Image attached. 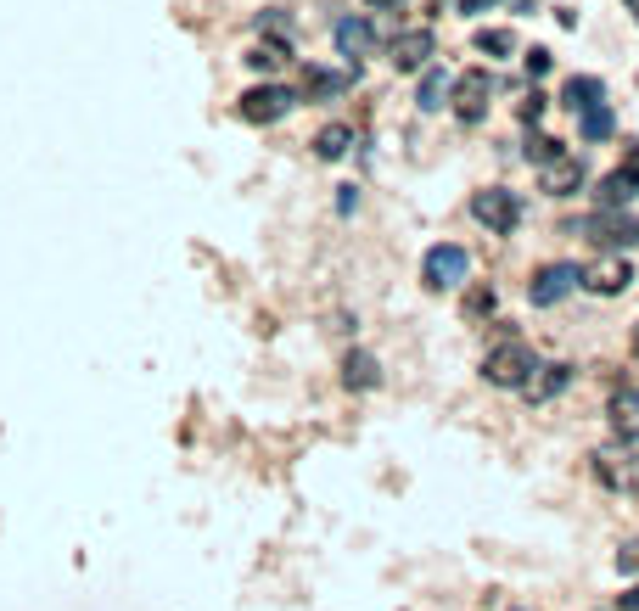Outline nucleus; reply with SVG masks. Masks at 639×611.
<instances>
[{
  "mask_svg": "<svg viewBox=\"0 0 639 611\" xmlns=\"http://www.w3.org/2000/svg\"><path fill=\"white\" fill-rule=\"evenodd\" d=\"M471 45H477V57H494V62L516 57V34L511 29H477V34H471Z\"/></svg>",
  "mask_w": 639,
  "mask_h": 611,
  "instance_id": "obj_22",
  "label": "nucleus"
},
{
  "mask_svg": "<svg viewBox=\"0 0 639 611\" xmlns=\"http://www.w3.org/2000/svg\"><path fill=\"white\" fill-rule=\"evenodd\" d=\"M494 314V286H471L466 292V320H488Z\"/></svg>",
  "mask_w": 639,
  "mask_h": 611,
  "instance_id": "obj_24",
  "label": "nucleus"
},
{
  "mask_svg": "<svg viewBox=\"0 0 639 611\" xmlns=\"http://www.w3.org/2000/svg\"><path fill=\"white\" fill-rule=\"evenodd\" d=\"M606 421H611V438H617V443H634L639 438V382H628V376L611 382Z\"/></svg>",
  "mask_w": 639,
  "mask_h": 611,
  "instance_id": "obj_9",
  "label": "nucleus"
},
{
  "mask_svg": "<svg viewBox=\"0 0 639 611\" xmlns=\"http://www.w3.org/2000/svg\"><path fill=\"white\" fill-rule=\"evenodd\" d=\"M572 387V365L567 359H539V370H533V382L522 387L527 404H550V398H561Z\"/></svg>",
  "mask_w": 639,
  "mask_h": 611,
  "instance_id": "obj_13",
  "label": "nucleus"
},
{
  "mask_svg": "<svg viewBox=\"0 0 639 611\" xmlns=\"http://www.w3.org/2000/svg\"><path fill=\"white\" fill-rule=\"evenodd\" d=\"M539 118H544V96H539V90H533V96L522 101V124L533 129V124H539Z\"/></svg>",
  "mask_w": 639,
  "mask_h": 611,
  "instance_id": "obj_29",
  "label": "nucleus"
},
{
  "mask_svg": "<svg viewBox=\"0 0 639 611\" xmlns=\"http://www.w3.org/2000/svg\"><path fill=\"white\" fill-rule=\"evenodd\" d=\"M533 370H539V354H533L522 337H511V342H494V348H488L483 382H488V387H511V393H522V387L533 382Z\"/></svg>",
  "mask_w": 639,
  "mask_h": 611,
  "instance_id": "obj_1",
  "label": "nucleus"
},
{
  "mask_svg": "<svg viewBox=\"0 0 639 611\" xmlns=\"http://www.w3.org/2000/svg\"><path fill=\"white\" fill-rule=\"evenodd\" d=\"M600 101H606V85H600L595 73H572L567 85H561V96H555V107H561V113H589V107H600Z\"/></svg>",
  "mask_w": 639,
  "mask_h": 611,
  "instance_id": "obj_14",
  "label": "nucleus"
},
{
  "mask_svg": "<svg viewBox=\"0 0 639 611\" xmlns=\"http://www.w3.org/2000/svg\"><path fill=\"white\" fill-rule=\"evenodd\" d=\"M617 606H623V611H639V583L628 589V595H617Z\"/></svg>",
  "mask_w": 639,
  "mask_h": 611,
  "instance_id": "obj_33",
  "label": "nucleus"
},
{
  "mask_svg": "<svg viewBox=\"0 0 639 611\" xmlns=\"http://www.w3.org/2000/svg\"><path fill=\"white\" fill-rule=\"evenodd\" d=\"M628 281H634V264L623 253H600L595 264H583V292H595V298H623Z\"/></svg>",
  "mask_w": 639,
  "mask_h": 611,
  "instance_id": "obj_7",
  "label": "nucleus"
},
{
  "mask_svg": "<svg viewBox=\"0 0 639 611\" xmlns=\"http://www.w3.org/2000/svg\"><path fill=\"white\" fill-rule=\"evenodd\" d=\"M449 90H455V79H449V73H443L438 62H432V68L421 73V90H415V107H421V113H438L443 101H449Z\"/></svg>",
  "mask_w": 639,
  "mask_h": 611,
  "instance_id": "obj_18",
  "label": "nucleus"
},
{
  "mask_svg": "<svg viewBox=\"0 0 639 611\" xmlns=\"http://www.w3.org/2000/svg\"><path fill=\"white\" fill-rule=\"evenodd\" d=\"M595 477L606 488H623L628 483V466H617V455H595Z\"/></svg>",
  "mask_w": 639,
  "mask_h": 611,
  "instance_id": "obj_25",
  "label": "nucleus"
},
{
  "mask_svg": "<svg viewBox=\"0 0 639 611\" xmlns=\"http://www.w3.org/2000/svg\"><path fill=\"white\" fill-rule=\"evenodd\" d=\"M348 146H354V129H348V124H326L320 135H314V157H326V163L348 157Z\"/></svg>",
  "mask_w": 639,
  "mask_h": 611,
  "instance_id": "obj_21",
  "label": "nucleus"
},
{
  "mask_svg": "<svg viewBox=\"0 0 639 611\" xmlns=\"http://www.w3.org/2000/svg\"><path fill=\"white\" fill-rule=\"evenodd\" d=\"M337 208H342V214H354V208H359V191H354V185H342V197H337Z\"/></svg>",
  "mask_w": 639,
  "mask_h": 611,
  "instance_id": "obj_30",
  "label": "nucleus"
},
{
  "mask_svg": "<svg viewBox=\"0 0 639 611\" xmlns=\"http://www.w3.org/2000/svg\"><path fill=\"white\" fill-rule=\"evenodd\" d=\"M634 197H639V152H628L611 174H600L595 208H606V214H628V202H634Z\"/></svg>",
  "mask_w": 639,
  "mask_h": 611,
  "instance_id": "obj_6",
  "label": "nucleus"
},
{
  "mask_svg": "<svg viewBox=\"0 0 639 611\" xmlns=\"http://www.w3.org/2000/svg\"><path fill=\"white\" fill-rule=\"evenodd\" d=\"M432 51H438L432 29H404L393 45H387V57H393L398 73H426V68H432Z\"/></svg>",
  "mask_w": 639,
  "mask_h": 611,
  "instance_id": "obj_11",
  "label": "nucleus"
},
{
  "mask_svg": "<svg viewBox=\"0 0 639 611\" xmlns=\"http://www.w3.org/2000/svg\"><path fill=\"white\" fill-rule=\"evenodd\" d=\"M331 40H337V51L359 68V62H365L370 51H376V23H370V17H359V12H354V17H337Z\"/></svg>",
  "mask_w": 639,
  "mask_h": 611,
  "instance_id": "obj_12",
  "label": "nucleus"
},
{
  "mask_svg": "<svg viewBox=\"0 0 639 611\" xmlns=\"http://www.w3.org/2000/svg\"><path fill=\"white\" fill-rule=\"evenodd\" d=\"M522 152H527V163H539V169H550V163H561V157H567V152H561V141H555V135H539V129H527V146H522Z\"/></svg>",
  "mask_w": 639,
  "mask_h": 611,
  "instance_id": "obj_23",
  "label": "nucleus"
},
{
  "mask_svg": "<svg viewBox=\"0 0 639 611\" xmlns=\"http://www.w3.org/2000/svg\"><path fill=\"white\" fill-rule=\"evenodd\" d=\"M572 230H578V236H589L600 253H623V247H639V219H634V214H606V208H595V214L578 219Z\"/></svg>",
  "mask_w": 639,
  "mask_h": 611,
  "instance_id": "obj_5",
  "label": "nucleus"
},
{
  "mask_svg": "<svg viewBox=\"0 0 639 611\" xmlns=\"http://www.w3.org/2000/svg\"><path fill=\"white\" fill-rule=\"evenodd\" d=\"M544 73H550V51L533 45V51H527V79H544Z\"/></svg>",
  "mask_w": 639,
  "mask_h": 611,
  "instance_id": "obj_28",
  "label": "nucleus"
},
{
  "mask_svg": "<svg viewBox=\"0 0 639 611\" xmlns=\"http://www.w3.org/2000/svg\"><path fill=\"white\" fill-rule=\"evenodd\" d=\"M634 354H639V326H634Z\"/></svg>",
  "mask_w": 639,
  "mask_h": 611,
  "instance_id": "obj_35",
  "label": "nucleus"
},
{
  "mask_svg": "<svg viewBox=\"0 0 639 611\" xmlns=\"http://www.w3.org/2000/svg\"><path fill=\"white\" fill-rule=\"evenodd\" d=\"M421 281L432 286V292H455V286L471 281V253L460 242H438V247H426L421 258Z\"/></svg>",
  "mask_w": 639,
  "mask_h": 611,
  "instance_id": "obj_3",
  "label": "nucleus"
},
{
  "mask_svg": "<svg viewBox=\"0 0 639 611\" xmlns=\"http://www.w3.org/2000/svg\"><path fill=\"white\" fill-rule=\"evenodd\" d=\"M471 219L483 230H494V236H511V230L522 225V197L505 191V185H483V191L471 197Z\"/></svg>",
  "mask_w": 639,
  "mask_h": 611,
  "instance_id": "obj_4",
  "label": "nucleus"
},
{
  "mask_svg": "<svg viewBox=\"0 0 639 611\" xmlns=\"http://www.w3.org/2000/svg\"><path fill=\"white\" fill-rule=\"evenodd\" d=\"M370 12H404V6H410V0H365Z\"/></svg>",
  "mask_w": 639,
  "mask_h": 611,
  "instance_id": "obj_31",
  "label": "nucleus"
},
{
  "mask_svg": "<svg viewBox=\"0 0 639 611\" xmlns=\"http://www.w3.org/2000/svg\"><path fill=\"white\" fill-rule=\"evenodd\" d=\"M488 6H499V0H460V12H466V17L471 12H488Z\"/></svg>",
  "mask_w": 639,
  "mask_h": 611,
  "instance_id": "obj_32",
  "label": "nucleus"
},
{
  "mask_svg": "<svg viewBox=\"0 0 639 611\" xmlns=\"http://www.w3.org/2000/svg\"><path fill=\"white\" fill-rule=\"evenodd\" d=\"M617 572H628V578H639V539H628L623 550H617Z\"/></svg>",
  "mask_w": 639,
  "mask_h": 611,
  "instance_id": "obj_27",
  "label": "nucleus"
},
{
  "mask_svg": "<svg viewBox=\"0 0 639 611\" xmlns=\"http://www.w3.org/2000/svg\"><path fill=\"white\" fill-rule=\"evenodd\" d=\"M623 6H628V17H634V23H639V0H623Z\"/></svg>",
  "mask_w": 639,
  "mask_h": 611,
  "instance_id": "obj_34",
  "label": "nucleus"
},
{
  "mask_svg": "<svg viewBox=\"0 0 639 611\" xmlns=\"http://www.w3.org/2000/svg\"><path fill=\"white\" fill-rule=\"evenodd\" d=\"M292 62V45L286 40H258L253 51H247V68L253 73H275V68H286Z\"/></svg>",
  "mask_w": 639,
  "mask_h": 611,
  "instance_id": "obj_20",
  "label": "nucleus"
},
{
  "mask_svg": "<svg viewBox=\"0 0 639 611\" xmlns=\"http://www.w3.org/2000/svg\"><path fill=\"white\" fill-rule=\"evenodd\" d=\"M298 101L303 96H298V90H286V85H253L242 96V118H247V124H281Z\"/></svg>",
  "mask_w": 639,
  "mask_h": 611,
  "instance_id": "obj_8",
  "label": "nucleus"
},
{
  "mask_svg": "<svg viewBox=\"0 0 639 611\" xmlns=\"http://www.w3.org/2000/svg\"><path fill=\"white\" fill-rule=\"evenodd\" d=\"M354 85V73H331V68H309L303 73V101H337Z\"/></svg>",
  "mask_w": 639,
  "mask_h": 611,
  "instance_id": "obj_17",
  "label": "nucleus"
},
{
  "mask_svg": "<svg viewBox=\"0 0 639 611\" xmlns=\"http://www.w3.org/2000/svg\"><path fill=\"white\" fill-rule=\"evenodd\" d=\"M258 29H270V40H286V29H292L286 6H270V12H258Z\"/></svg>",
  "mask_w": 639,
  "mask_h": 611,
  "instance_id": "obj_26",
  "label": "nucleus"
},
{
  "mask_svg": "<svg viewBox=\"0 0 639 611\" xmlns=\"http://www.w3.org/2000/svg\"><path fill=\"white\" fill-rule=\"evenodd\" d=\"M376 382H382V365H376V354H365V348H348V354H342V387L370 393Z\"/></svg>",
  "mask_w": 639,
  "mask_h": 611,
  "instance_id": "obj_16",
  "label": "nucleus"
},
{
  "mask_svg": "<svg viewBox=\"0 0 639 611\" xmlns=\"http://www.w3.org/2000/svg\"><path fill=\"white\" fill-rule=\"evenodd\" d=\"M539 185H544V197H555V202L578 197V191H583V163H578V157H561V163L539 169Z\"/></svg>",
  "mask_w": 639,
  "mask_h": 611,
  "instance_id": "obj_15",
  "label": "nucleus"
},
{
  "mask_svg": "<svg viewBox=\"0 0 639 611\" xmlns=\"http://www.w3.org/2000/svg\"><path fill=\"white\" fill-rule=\"evenodd\" d=\"M578 286H583V264L555 258V264H539V270H533V281H527V303H533V309H555V303H567Z\"/></svg>",
  "mask_w": 639,
  "mask_h": 611,
  "instance_id": "obj_2",
  "label": "nucleus"
},
{
  "mask_svg": "<svg viewBox=\"0 0 639 611\" xmlns=\"http://www.w3.org/2000/svg\"><path fill=\"white\" fill-rule=\"evenodd\" d=\"M488 96H494V79H488L483 68L460 73L455 90H449V101H455V118H460V124H483V118H488Z\"/></svg>",
  "mask_w": 639,
  "mask_h": 611,
  "instance_id": "obj_10",
  "label": "nucleus"
},
{
  "mask_svg": "<svg viewBox=\"0 0 639 611\" xmlns=\"http://www.w3.org/2000/svg\"><path fill=\"white\" fill-rule=\"evenodd\" d=\"M578 135L589 146H600V141H611V135H617V113H611V101H600V107H589V113L578 118Z\"/></svg>",
  "mask_w": 639,
  "mask_h": 611,
  "instance_id": "obj_19",
  "label": "nucleus"
}]
</instances>
